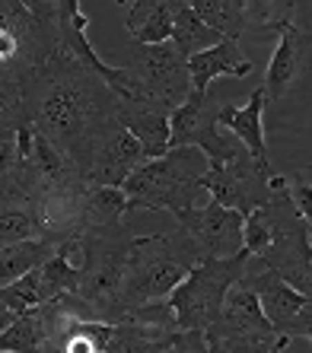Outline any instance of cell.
Wrapping results in <instances>:
<instances>
[{
	"label": "cell",
	"mask_w": 312,
	"mask_h": 353,
	"mask_svg": "<svg viewBox=\"0 0 312 353\" xmlns=\"http://www.w3.org/2000/svg\"><path fill=\"white\" fill-rule=\"evenodd\" d=\"M23 105L26 121L48 137L80 175H86L99 143L121 128L118 96L61 48L23 77Z\"/></svg>",
	"instance_id": "obj_1"
},
{
	"label": "cell",
	"mask_w": 312,
	"mask_h": 353,
	"mask_svg": "<svg viewBox=\"0 0 312 353\" xmlns=\"http://www.w3.org/2000/svg\"><path fill=\"white\" fill-rule=\"evenodd\" d=\"M201 261L188 232L175 226L156 236H134L121 264V283H118V303L121 312L140 309L147 303L169 299L175 287L188 277V271Z\"/></svg>",
	"instance_id": "obj_2"
},
{
	"label": "cell",
	"mask_w": 312,
	"mask_h": 353,
	"mask_svg": "<svg viewBox=\"0 0 312 353\" xmlns=\"http://www.w3.org/2000/svg\"><path fill=\"white\" fill-rule=\"evenodd\" d=\"M204 172H207V157L191 147H179L169 150L159 159H147L121 185V194L128 201V214H134V210L182 214V210L201 207L204 201H211L204 194V188H201V175Z\"/></svg>",
	"instance_id": "obj_3"
},
{
	"label": "cell",
	"mask_w": 312,
	"mask_h": 353,
	"mask_svg": "<svg viewBox=\"0 0 312 353\" xmlns=\"http://www.w3.org/2000/svg\"><path fill=\"white\" fill-rule=\"evenodd\" d=\"M268 214H271V242L262 258L248 255L246 274L274 271L287 287L296 293H312V239L309 223L293 210V204L284 194V175L271 179V197H268Z\"/></svg>",
	"instance_id": "obj_4"
},
{
	"label": "cell",
	"mask_w": 312,
	"mask_h": 353,
	"mask_svg": "<svg viewBox=\"0 0 312 353\" xmlns=\"http://www.w3.org/2000/svg\"><path fill=\"white\" fill-rule=\"evenodd\" d=\"M134 232L128 226L112 232H80V283L77 296L96 312L99 321L115 325L124 321L118 303V283H121V264L128 255Z\"/></svg>",
	"instance_id": "obj_5"
},
{
	"label": "cell",
	"mask_w": 312,
	"mask_h": 353,
	"mask_svg": "<svg viewBox=\"0 0 312 353\" xmlns=\"http://www.w3.org/2000/svg\"><path fill=\"white\" fill-rule=\"evenodd\" d=\"M248 252L233 258H201L188 271V277L169 293V309L175 319V331H207L217 321L226 299V290L246 277Z\"/></svg>",
	"instance_id": "obj_6"
},
{
	"label": "cell",
	"mask_w": 312,
	"mask_h": 353,
	"mask_svg": "<svg viewBox=\"0 0 312 353\" xmlns=\"http://www.w3.org/2000/svg\"><path fill=\"white\" fill-rule=\"evenodd\" d=\"M220 108L223 102L211 96V90L207 92L191 90L185 96V102L169 112V150L191 147V150H201L211 165L230 163L242 143L236 137L220 134V121H217Z\"/></svg>",
	"instance_id": "obj_7"
},
{
	"label": "cell",
	"mask_w": 312,
	"mask_h": 353,
	"mask_svg": "<svg viewBox=\"0 0 312 353\" xmlns=\"http://www.w3.org/2000/svg\"><path fill=\"white\" fill-rule=\"evenodd\" d=\"M271 163H255L246 150L239 147L236 157L223 165H211L201 175V188L211 201H217L226 210H236L239 216H248L255 207L268 204L271 197V179H274Z\"/></svg>",
	"instance_id": "obj_8"
},
{
	"label": "cell",
	"mask_w": 312,
	"mask_h": 353,
	"mask_svg": "<svg viewBox=\"0 0 312 353\" xmlns=\"http://www.w3.org/2000/svg\"><path fill=\"white\" fill-rule=\"evenodd\" d=\"M124 70L131 77L137 96L153 99V102L166 105L169 112L179 108L185 102V96L191 92L188 64L175 51L173 41H163V45H134L131 64L124 67Z\"/></svg>",
	"instance_id": "obj_9"
},
{
	"label": "cell",
	"mask_w": 312,
	"mask_h": 353,
	"mask_svg": "<svg viewBox=\"0 0 312 353\" xmlns=\"http://www.w3.org/2000/svg\"><path fill=\"white\" fill-rule=\"evenodd\" d=\"M248 290L255 293L258 305H262V315L268 319V325L274 328V334L284 337V341H296L312 337V303L309 296L296 293L293 287H287L284 280L274 271H255L242 277Z\"/></svg>",
	"instance_id": "obj_10"
},
{
	"label": "cell",
	"mask_w": 312,
	"mask_h": 353,
	"mask_svg": "<svg viewBox=\"0 0 312 353\" xmlns=\"http://www.w3.org/2000/svg\"><path fill=\"white\" fill-rule=\"evenodd\" d=\"M55 26H58V48L64 51L67 58H74L83 70L96 74L118 99L137 96L128 70L106 64V61L99 58V51L90 45V39H86V26L90 23L83 17L80 0H55Z\"/></svg>",
	"instance_id": "obj_11"
},
{
	"label": "cell",
	"mask_w": 312,
	"mask_h": 353,
	"mask_svg": "<svg viewBox=\"0 0 312 353\" xmlns=\"http://www.w3.org/2000/svg\"><path fill=\"white\" fill-rule=\"evenodd\" d=\"M204 337H207V347L226 344V341H268V344H277L280 350L287 347L284 337L274 334V328L262 315V305H258L255 293L242 280H236V283L226 290L220 315H217V321L204 331Z\"/></svg>",
	"instance_id": "obj_12"
},
{
	"label": "cell",
	"mask_w": 312,
	"mask_h": 353,
	"mask_svg": "<svg viewBox=\"0 0 312 353\" xmlns=\"http://www.w3.org/2000/svg\"><path fill=\"white\" fill-rule=\"evenodd\" d=\"M175 216L201 258H233L242 252V216L236 210H226L217 201H204L201 207L182 210Z\"/></svg>",
	"instance_id": "obj_13"
},
{
	"label": "cell",
	"mask_w": 312,
	"mask_h": 353,
	"mask_svg": "<svg viewBox=\"0 0 312 353\" xmlns=\"http://www.w3.org/2000/svg\"><path fill=\"white\" fill-rule=\"evenodd\" d=\"M277 35H280L277 48H274L271 61H268L264 83H262L264 102L284 99V92H287L300 77H306V70H309V45H312L309 29L290 23V26H284Z\"/></svg>",
	"instance_id": "obj_14"
},
{
	"label": "cell",
	"mask_w": 312,
	"mask_h": 353,
	"mask_svg": "<svg viewBox=\"0 0 312 353\" xmlns=\"http://www.w3.org/2000/svg\"><path fill=\"white\" fill-rule=\"evenodd\" d=\"M144 163H147V159H144L140 143L124 131V128H118V131H112L99 143L83 181H86L90 188H121L124 181L131 179L134 169H140Z\"/></svg>",
	"instance_id": "obj_15"
},
{
	"label": "cell",
	"mask_w": 312,
	"mask_h": 353,
	"mask_svg": "<svg viewBox=\"0 0 312 353\" xmlns=\"http://www.w3.org/2000/svg\"><path fill=\"white\" fill-rule=\"evenodd\" d=\"M118 121L144 150V159L169 153V108L144 96L118 99Z\"/></svg>",
	"instance_id": "obj_16"
},
{
	"label": "cell",
	"mask_w": 312,
	"mask_h": 353,
	"mask_svg": "<svg viewBox=\"0 0 312 353\" xmlns=\"http://www.w3.org/2000/svg\"><path fill=\"white\" fill-rule=\"evenodd\" d=\"M185 64H188V80H191V90L195 92H207L217 77H248V74H255V64L242 54L239 41H230V39H223L220 45H214V48L191 54Z\"/></svg>",
	"instance_id": "obj_17"
},
{
	"label": "cell",
	"mask_w": 312,
	"mask_h": 353,
	"mask_svg": "<svg viewBox=\"0 0 312 353\" xmlns=\"http://www.w3.org/2000/svg\"><path fill=\"white\" fill-rule=\"evenodd\" d=\"M262 115H264V92H262V86H258V90L248 96V102L242 108L223 102L220 118H217V121L230 128L233 137L242 143V150H246L255 163H271V159H268V147H264Z\"/></svg>",
	"instance_id": "obj_18"
},
{
	"label": "cell",
	"mask_w": 312,
	"mask_h": 353,
	"mask_svg": "<svg viewBox=\"0 0 312 353\" xmlns=\"http://www.w3.org/2000/svg\"><path fill=\"white\" fill-rule=\"evenodd\" d=\"M124 29L134 45H163L173 39V0H131L124 3Z\"/></svg>",
	"instance_id": "obj_19"
},
{
	"label": "cell",
	"mask_w": 312,
	"mask_h": 353,
	"mask_svg": "<svg viewBox=\"0 0 312 353\" xmlns=\"http://www.w3.org/2000/svg\"><path fill=\"white\" fill-rule=\"evenodd\" d=\"M175 334H179V331L124 319V321L108 325V341H106V350L102 353H166L173 347Z\"/></svg>",
	"instance_id": "obj_20"
},
{
	"label": "cell",
	"mask_w": 312,
	"mask_h": 353,
	"mask_svg": "<svg viewBox=\"0 0 312 353\" xmlns=\"http://www.w3.org/2000/svg\"><path fill=\"white\" fill-rule=\"evenodd\" d=\"M128 216V201L121 188H86L83 197L80 232H112L124 226Z\"/></svg>",
	"instance_id": "obj_21"
},
{
	"label": "cell",
	"mask_w": 312,
	"mask_h": 353,
	"mask_svg": "<svg viewBox=\"0 0 312 353\" xmlns=\"http://www.w3.org/2000/svg\"><path fill=\"white\" fill-rule=\"evenodd\" d=\"M169 41L175 45V51H179L182 58L188 61L191 54L214 48V45H220L223 39L211 29V26H204L195 17V10H191L188 0H173V39Z\"/></svg>",
	"instance_id": "obj_22"
},
{
	"label": "cell",
	"mask_w": 312,
	"mask_h": 353,
	"mask_svg": "<svg viewBox=\"0 0 312 353\" xmlns=\"http://www.w3.org/2000/svg\"><path fill=\"white\" fill-rule=\"evenodd\" d=\"M195 17L220 39L239 41L246 35V0H188Z\"/></svg>",
	"instance_id": "obj_23"
},
{
	"label": "cell",
	"mask_w": 312,
	"mask_h": 353,
	"mask_svg": "<svg viewBox=\"0 0 312 353\" xmlns=\"http://www.w3.org/2000/svg\"><path fill=\"white\" fill-rule=\"evenodd\" d=\"M51 255H55V245L45 242V239H29V242H19V245L0 248V290L13 283V280H19L23 274L41 268Z\"/></svg>",
	"instance_id": "obj_24"
},
{
	"label": "cell",
	"mask_w": 312,
	"mask_h": 353,
	"mask_svg": "<svg viewBox=\"0 0 312 353\" xmlns=\"http://www.w3.org/2000/svg\"><path fill=\"white\" fill-rule=\"evenodd\" d=\"M51 296H58V293H55V287L45 280L41 268H35V271L23 274L19 280H13V283H7V287L0 290V303H7L17 315H23V312H29V309H35V305L48 303Z\"/></svg>",
	"instance_id": "obj_25"
},
{
	"label": "cell",
	"mask_w": 312,
	"mask_h": 353,
	"mask_svg": "<svg viewBox=\"0 0 312 353\" xmlns=\"http://www.w3.org/2000/svg\"><path fill=\"white\" fill-rule=\"evenodd\" d=\"M300 3L293 0H246V32H280L284 26L293 23V13Z\"/></svg>",
	"instance_id": "obj_26"
},
{
	"label": "cell",
	"mask_w": 312,
	"mask_h": 353,
	"mask_svg": "<svg viewBox=\"0 0 312 353\" xmlns=\"http://www.w3.org/2000/svg\"><path fill=\"white\" fill-rule=\"evenodd\" d=\"M26 124L23 83L13 70H0V140L13 137Z\"/></svg>",
	"instance_id": "obj_27"
},
{
	"label": "cell",
	"mask_w": 312,
	"mask_h": 353,
	"mask_svg": "<svg viewBox=\"0 0 312 353\" xmlns=\"http://www.w3.org/2000/svg\"><path fill=\"white\" fill-rule=\"evenodd\" d=\"M0 353H41V331L32 312L17 315L10 328L0 331Z\"/></svg>",
	"instance_id": "obj_28"
},
{
	"label": "cell",
	"mask_w": 312,
	"mask_h": 353,
	"mask_svg": "<svg viewBox=\"0 0 312 353\" xmlns=\"http://www.w3.org/2000/svg\"><path fill=\"white\" fill-rule=\"evenodd\" d=\"M108 341L106 321H74L64 334L58 353H102Z\"/></svg>",
	"instance_id": "obj_29"
},
{
	"label": "cell",
	"mask_w": 312,
	"mask_h": 353,
	"mask_svg": "<svg viewBox=\"0 0 312 353\" xmlns=\"http://www.w3.org/2000/svg\"><path fill=\"white\" fill-rule=\"evenodd\" d=\"M306 169L303 172H290L284 175V194H287V201L293 204V210L300 216H303L306 223H312V191H309V181H306Z\"/></svg>",
	"instance_id": "obj_30"
},
{
	"label": "cell",
	"mask_w": 312,
	"mask_h": 353,
	"mask_svg": "<svg viewBox=\"0 0 312 353\" xmlns=\"http://www.w3.org/2000/svg\"><path fill=\"white\" fill-rule=\"evenodd\" d=\"M166 353H211V347H207L204 331H179Z\"/></svg>",
	"instance_id": "obj_31"
},
{
	"label": "cell",
	"mask_w": 312,
	"mask_h": 353,
	"mask_svg": "<svg viewBox=\"0 0 312 353\" xmlns=\"http://www.w3.org/2000/svg\"><path fill=\"white\" fill-rule=\"evenodd\" d=\"M217 347H223L226 353H280V347L268 344V341H226Z\"/></svg>",
	"instance_id": "obj_32"
},
{
	"label": "cell",
	"mask_w": 312,
	"mask_h": 353,
	"mask_svg": "<svg viewBox=\"0 0 312 353\" xmlns=\"http://www.w3.org/2000/svg\"><path fill=\"white\" fill-rule=\"evenodd\" d=\"M13 319H17V312H13L7 303H0V331L10 328V325H13Z\"/></svg>",
	"instance_id": "obj_33"
},
{
	"label": "cell",
	"mask_w": 312,
	"mask_h": 353,
	"mask_svg": "<svg viewBox=\"0 0 312 353\" xmlns=\"http://www.w3.org/2000/svg\"><path fill=\"white\" fill-rule=\"evenodd\" d=\"M211 353H226V350H223V347H211Z\"/></svg>",
	"instance_id": "obj_34"
}]
</instances>
